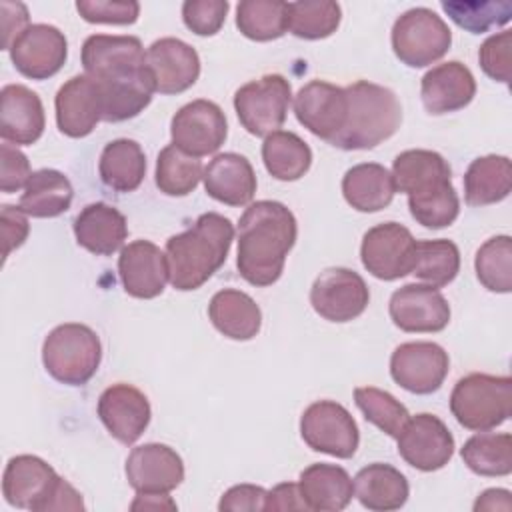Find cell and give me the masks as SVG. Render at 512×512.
I'll use <instances>...</instances> for the list:
<instances>
[{"label": "cell", "instance_id": "51", "mask_svg": "<svg viewBox=\"0 0 512 512\" xmlns=\"http://www.w3.org/2000/svg\"><path fill=\"white\" fill-rule=\"evenodd\" d=\"M266 496L268 490L256 484H236L232 488H228L220 502H218V510L220 512H258L266 508Z\"/></svg>", "mask_w": 512, "mask_h": 512}, {"label": "cell", "instance_id": "36", "mask_svg": "<svg viewBox=\"0 0 512 512\" xmlns=\"http://www.w3.org/2000/svg\"><path fill=\"white\" fill-rule=\"evenodd\" d=\"M98 82V80H96ZM102 92V120L104 122H124L138 116L152 100L154 84L144 66V70L120 78L98 82Z\"/></svg>", "mask_w": 512, "mask_h": 512}, {"label": "cell", "instance_id": "55", "mask_svg": "<svg viewBox=\"0 0 512 512\" xmlns=\"http://www.w3.org/2000/svg\"><path fill=\"white\" fill-rule=\"evenodd\" d=\"M474 510H512V498L510 492L504 488H488L484 490L478 500L474 502Z\"/></svg>", "mask_w": 512, "mask_h": 512}, {"label": "cell", "instance_id": "17", "mask_svg": "<svg viewBox=\"0 0 512 512\" xmlns=\"http://www.w3.org/2000/svg\"><path fill=\"white\" fill-rule=\"evenodd\" d=\"M294 114L314 136L332 142L348 116L346 90L326 80H310L294 96Z\"/></svg>", "mask_w": 512, "mask_h": 512}, {"label": "cell", "instance_id": "12", "mask_svg": "<svg viewBox=\"0 0 512 512\" xmlns=\"http://www.w3.org/2000/svg\"><path fill=\"white\" fill-rule=\"evenodd\" d=\"M450 368L448 352L436 342H404L390 356L392 380L412 394L436 392Z\"/></svg>", "mask_w": 512, "mask_h": 512}, {"label": "cell", "instance_id": "13", "mask_svg": "<svg viewBox=\"0 0 512 512\" xmlns=\"http://www.w3.org/2000/svg\"><path fill=\"white\" fill-rule=\"evenodd\" d=\"M398 454L404 462L422 472L444 468L454 454V436L434 414L410 416L398 438Z\"/></svg>", "mask_w": 512, "mask_h": 512}, {"label": "cell", "instance_id": "42", "mask_svg": "<svg viewBox=\"0 0 512 512\" xmlns=\"http://www.w3.org/2000/svg\"><path fill=\"white\" fill-rule=\"evenodd\" d=\"M342 20V8L332 0L288 2V30L296 38L322 40L336 32Z\"/></svg>", "mask_w": 512, "mask_h": 512}, {"label": "cell", "instance_id": "34", "mask_svg": "<svg viewBox=\"0 0 512 512\" xmlns=\"http://www.w3.org/2000/svg\"><path fill=\"white\" fill-rule=\"evenodd\" d=\"M512 190V164L508 156L488 154L470 162L464 174V200L468 206L502 202Z\"/></svg>", "mask_w": 512, "mask_h": 512}, {"label": "cell", "instance_id": "15", "mask_svg": "<svg viewBox=\"0 0 512 512\" xmlns=\"http://www.w3.org/2000/svg\"><path fill=\"white\" fill-rule=\"evenodd\" d=\"M146 50L136 36L92 34L82 44L84 74L98 82L132 76L146 66Z\"/></svg>", "mask_w": 512, "mask_h": 512}, {"label": "cell", "instance_id": "30", "mask_svg": "<svg viewBox=\"0 0 512 512\" xmlns=\"http://www.w3.org/2000/svg\"><path fill=\"white\" fill-rule=\"evenodd\" d=\"M354 496L360 504L374 512L398 510L406 504L410 486L406 476L384 462H372L358 470L352 480Z\"/></svg>", "mask_w": 512, "mask_h": 512}, {"label": "cell", "instance_id": "31", "mask_svg": "<svg viewBox=\"0 0 512 512\" xmlns=\"http://www.w3.org/2000/svg\"><path fill=\"white\" fill-rule=\"evenodd\" d=\"M208 316L214 328L230 340H252L262 326L260 306L236 288L216 292L208 304Z\"/></svg>", "mask_w": 512, "mask_h": 512}, {"label": "cell", "instance_id": "44", "mask_svg": "<svg viewBox=\"0 0 512 512\" xmlns=\"http://www.w3.org/2000/svg\"><path fill=\"white\" fill-rule=\"evenodd\" d=\"M440 6L456 26L470 34H484L492 28H500L512 18V4L508 0H444Z\"/></svg>", "mask_w": 512, "mask_h": 512}, {"label": "cell", "instance_id": "23", "mask_svg": "<svg viewBox=\"0 0 512 512\" xmlns=\"http://www.w3.org/2000/svg\"><path fill=\"white\" fill-rule=\"evenodd\" d=\"M118 274L126 294L142 300L156 298L170 280L166 252L150 240H134L120 250Z\"/></svg>", "mask_w": 512, "mask_h": 512}, {"label": "cell", "instance_id": "38", "mask_svg": "<svg viewBox=\"0 0 512 512\" xmlns=\"http://www.w3.org/2000/svg\"><path fill=\"white\" fill-rule=\"evenodd\" d=\"M460 456L478 476H508L512 472V436L482 430L464 442Z\"/></svg>", "mask_w": 512, "mask_h": 512}, {"label": "cell", "instance_id": "1", "mask_svg": "<svg viewBox=\"0 0 512 512\" xmlns=\"http://www.w3.org/2000/svg\"><path fill=\"white\" fill-rule=\"evenodd\" d=\"M298 236V224L288 206L276 200L252 202L238 224L240 276L252 286L274 284L284 270Z\"/></svg>", "mask_w": 512, "mask_h": 512}, {"label": "cell", "instance_id": "53", "mask_svg": "<svg viewBox=\"0 0 512 512\" xmlns=\"http://www.w3.org/2000/svg\"><path fill=\"white\" fill-rule=\"evenodd\" d=\"M0 24H2V50H10L14 40L30 26L28 8L22 2H0Z\"/></svg>", "mask_w": 512, "mask_h": 512}, {"label": "cell", "instance_id": "32", "mask_svg": "<svg viewBox=\"0 0 512 512\" xmlns=\"http://www.w3.org/2000/svg\"><path fill=\"white\" fill-rule=\"evenodd\" d=\"M342 194L358 212L384 210L396 194L392 172L376 162L356 164L342 178Z\"/></svg>", "mask_w": 512, "mask_h": 512}, {"label": "cell", "instance_id": "50", "mask_svg": "<svg viewBox=\"0 0 512 512\" xmlns=\"http://www.w3.org/2000/svg\"><path fill=\"white\" fill-rule=\"evenodd\" d=\"M30 162L24 152L4 142L0 146V190L4 194L18 192L30 178Z\"/></svg>", "mask_w": 512, "mask_h": 512}, {"label": "cell", "instance_id": "2", "mask_svg": "<svg viewBox=\"0 0 512 512\" xmlns=\"http://www.w3.org/2000/svg\"><path fill=\"white\" fill-rule=\"evenodd\" d=\"M234 240L232 222L218 212H204L196 222L166 240L170 284L180 292L200 288L226 262Z\"/></svg>", "mask_w": 512, "mask_h": 512}, {"label": "cell", "instance_id": "33", "mask_svg": "<svg viewBox=\"0 0 512 512\" xmlns=\"http://www.w3.org/2000/svg\"><path fill=\"white\" fill-rule=\"evenodd\" d=\"M74 198L68 176L54 168H40L30 174L18 208L32 218H54L64 214Z\"/></svg>", "mask_w": 512, "mask_h": 512}, {"label": "cell", "instance_id": "10", "mask_svg": "<svg viewBox=\"0 0 512 512\" xmlns=\"http://www.w3.org/2000/svg\"><path fill=\"white\" fill-rule=\"evenodd\" d=\"M368 302L370 292L364 278L342 266L322 270L310 288L314 312L328 322H350L366 310Z\"/></svg>", "mask_w": 512, "mask_h": 512}, {"label": "cell", "instance_id": "37", "mask_svg": "<svg viewBox=\"0 0 512 512\" xmlns=\"http://www.w3.org/2000/svg\"><path fill=\"white\" fill-rule=\"evenodd\" d=\"M262 160L270 176L282 182H294L308 172L312 150L298 134L276 130L262 142Z\"/></svg>", "mask_w": 512, "mask_h": 512}, {"label": "cell", "instance_id": "52", "mask_svg": "<svg viewBox=\"0 0 512 512\" xmlns=\"http://www.w3.org/2000/svg\"><path fill=\"white\" fill-rule=\"evenodd\" d=\"M30 226L26 214L10 204L2 206V240H4V260L10 256L12 250L20 248L28 238Z\"/></svg>", "mask_w": 512, "mask_h": 512}, {"label": "cell", "instance_id": "14", "mask_svg": "<svg viewBox=\"0 0 512 512\" xmlns=\"http://www.w3.org/2000/svg\"><path fill=\"white\" fill-rule=\"evenodd\" d=\"M56 470L42 458L20 454L8 460L2 476L4 500L22 510L48 512V504L60 484Z\"/></svg>", "mask_w": 512, "mask_h": 512}, {"label": "cell", "instance_id": "19", "mask_svg": "<svg viewBox=\"0 0 512 512\" xmlns=\"http://www.w3.org/2000/svg\"><path fill=\"white\" fill-rule=\"evenodd\" d=\"M124 470L128 484L140 494H168L184 480V462L180 454L160 442L132 448Z\"/></svg>", "mask_w": 512, "mask_h": 512}, {"label": "cell", "instance_id": "49", "mask_svg": "<svg viewBox=\"0 0 512 512\" xmlns=\"http://www.w3.org/2000/svg\"><path fill=\"white\" fill-rule=\"evenodd\" d=\"M510 48H512V32L502 30L486 38L478 50V62L486 76L496 82H510Z\"/></svg>", "mask_w": 512, "mask_h": 512}, {"label": "cell", "instance_id": "26", "mask_svg": "<svg viewBox=\"0 0 512 512\" xmlns=\"http://www.w3.org/2000/svg\"><path fill=\"white\" fill-rule=\"evenodd\" d=\"M474 96L476 80L470 68L458 60L430 68L420 80L422 104L434 116L462 110Z\"/></svg>", "mask_w": 512, "mask_h": 512}, {"label": "cell", "instance_id": "3", "mask_svg": "<svg viewBox=\"0 0 512 512\" xmlns=\"http://www.w3.org/2000/svg\"><path fill=\"white\" fill-rule=\"evenodd\" d=\"M344 90L348 116L344 128L330 142L332 146L340 150H370L396 134L402 122V106L390 88L358 80Z\"/></svg>", "mask_w": 512, "mask_h": 512}, {"label": "cell", "instance_id": "56", "mask_svg": "<svg viewBox=\"0 0 512 512\" xmlns=\"http://www.w3.org/2000/svg\"><path fill=\"white\" fill-rule=\"evenodd\" d=\"M130 510H176V502L168 494H140L136 492Z\"/></svg>", "mask_w": 512, "mask_h": 512}, {"label": "cell", "instance_id": "21", "mask_svg": "<svg viewBox=\"0 0 512 512\" xmlns=\"http://www.w3.org/2000/svg\"><path fill=\"white\" fill-rule=\"evenodd\" d=\"M98 416L112 438L122 444H134L148 428L152 410L142 390L118 382L100 394Z\"/></svg>", "mask_w": 512, "mask_h": 512}, {"label": "cell", "instance_id": "27", "mask_svg": "<svg viewBox=\"0 0 512 512\" xmlns=\"http://www.w3.org/2000/svg\"><path fill=\"white\" fill-rule=\"evenodd\" d=\"M202 180L206 194L228 206L248 204L258 184L248 158L236 152L216 154L204 168Z\"/></svg>", "mask_w": 512, "mask_h": 512}, {"label": "cell", "instance_id": "41", "mask_svg": "<svg viewBox=\"0 0 512 512\" xmlns=\"http://www.w3.org/2000/svg\"><path fill=\"white\" fill-rule=\"evenodd\" d=\"M202 162L174 144H168L160 150L156 158L154 180L160 192L166 196H186L202 180Z\"/></svg>", "mask_w": 512, "mask_h": 512}, {"label": "cell", "instance_id": "11", "mask_svg": "<svg viewBox=\"0 0 512 512\" xmlns=\"http://www.w3.org/2000/svg\"><path fill=\"white\" fill-rule=\"evenodd\" d=\"M170 136L176 148L194 158L214 154L228 136L226 116L216 102L192 100L172 116Z\"/></svg>", "mask_w": 512, "mask_h": 512}, {"label": "cell", "instance_id": "35", "mask_svg": "<svg viewBox=\"0 0 512 512\" xmlns=\"http://www.w3.org/2000/svg\"><path fill=\"white\" fill-rule=\"evenodd\" d=\"M100 180L114 192H134L146 174V156L142 146L130 138L108 142L98 162Z\"/></svg>", "mask_w": 512, "mask_h": 512}, {"label": "cell", "instance_id": "40", "mask_svg": "<svg viewBox=\"0 0 512 512\" xmlns=\"http://www.w3.org/2000/svg\"><path fill=\"white\" fill-rule=\"evenodd\" d=\"M460 272V250L452 240H420L416 242L412 274L434 288L450 284Z\"/></svg>", "mask_w": 512, "mask_h": 512}, {"label": "cell", "instance_id": "48", "mask_svg": "<svg viewBox=\"0 0 512 512\" xmlns=\"http://www.w3.org/2000/svg\"><path fill=\"white\" fill-rule=\"evenodd\" d=\"M76 10L90 24H134L140 4L134 0H78Z\"/></svg>", "mask_w": 512, "mask_h": 512}, {"label": "cell", "instance_id": "9", "mask_svg": "<svg viewBox=\"0 0 512 512\" xmlns=\"http://www.w3.org/2000/svg\"><path fill=\"white\" fill-rule=\"evenodd\" d=\"M416 240L412 232L398 222L372 226L360 246L362 266L378 280H398L412 274Z\"/></svg>", "mask_w": 512, "mask_h": 512}, {"label": "cell", "instance_id": "22", "mask_svg": "<svg viewBox=\"0 0 512 512\" xmlns=\"http://www.w3.org/2000/svg\"><path fill=\"white\" fill-rule=\"evenodd\" d=\"M56 126L70 138L88 136L102 120V92L100 84L88 76L78 74L66 80L54 98Z\"/></svg>", "mask_w": 512, "mask_h": 512}, {"label": "cell", "instance_id": "54", "mask_svg": "<svg viewBox=\"0 0 512 512\" xmlns=\"http://www.w3.org/2000/svg\"><path fill=\"white\" fill-rule=\"evenodd\" d=\"M264 510H308V508L300 496L298 484L284 482L268 490Z\"/></svg>", "mask_w": 512, "mask_h": 512}, {"label": "cell", "instance_id": "47", "mask_svg": "<svg viewBox=\"0 0 512 512\" xmlns=\"http://www.w3.org/2000/svg\"><path fill=\"white\" fill-rule=\"evenodd\" d=\"M226 0H186L182 4V20L188 30L198 36H214L228 14Z\"/></svg>", "mask_w": 512, "mask_h": 512}, {"label": "cell", "instance_id": "5", "mask_svg": "<svg viewBox=\"0 0 512 512\" xmlns=\"http://www.w3.org/2000/svg\"><path fill=\"white\" fill-rule=\"evenodd\" d=\"M102 344L98 334L78 322L56 326L42 344V364L46 372L68 386L86 384L98 370Z\"/></svg>", "mask_w": 512, "mask_h": 512}, {"label": "cell", "instance_id": "43", "mask_svg": "<svg viewBox=\"0 0 512 512\" xmlns=\"http://www.w3.org/2000/svg\"><path fill=\"white\" fill-rule=\"evenodd\" d=\"M474 270L480 284L490 292L512 290V240L508 234L488 238L474 256Z\"/></svg>", "mask_w": 512, "mask_h": 512}, {"label": "cell", "instance_id": "28", "mask_svg": "<svg viewBox=\"0 0 512 512\" xmlns=\"http://www.w3.org/2000/svg\"><path fill=\"white\" fill-rule=\"evenodd\" d=\"M72 228L76 242L96 256H110L118 252L128 236L124 214L106 202H92L84 206L74 218Z\"/></svg>", "mask_w": 512, "mask_h": 512}, {"label": "cell", "instance_id": "20", "mask_svg": "<svg viewBox=\"0 0 512 512\" xmlns=\"http://www.w3.org/2000/svg\"><path fill=\"white\" fill-rule=\"evenodd\" d=\"M144 62L154 90L160 94H180L194 86L200 76L198 52L180 38L154 40L146 50Z\"/></svg>", "mask_w": 512, "mask_h": 512}, {"label": "cell", "instance_id": "18", "mask_svg": "<svg viewBox=\"0 0 512 512\" xmlns=\"http://www.w3.org/2000/svg\"><path fill=\"white\" fill-rule=\"evenodd\" d=\"M394 326L404 332H440L450 322V304L430 284H404L392 292L388 304Z\"/></svg>", "mask_w": 512, "mask_h": 512}, {"label": "cell", "instance_id": "39", "mask_svg": "<svg viewBox=\"0 0 512 512\" xmlns=\"http://www.w3.org/2000/svg\"><path fill=\"white\" fill-rule=\"evenodd\" d=\"M236 26L250 40H276L288 32V2L242 0L236 8Z\"/></svg>", "mask_w": 512, "mask_h": 512}, {"label": "cell", "instance_id": "29", "mask_svg": "<svg viewBox=\"0 0 512 512\" xmlns=\"http://www.w3.org/2000/svg\"><path fill=\"white\" fill-rule=\"evenodd\" d=\"M298 490L306 508L316 512H340L354 496L350 474L342 466L326 462L304 468L300 472Z\"/></svg>", "mask_w": 512, "mask_h": 512}, {"label": "cell", "instance_id": "4", "mask_svg": "<svg viewBox=\"0 0 512 512\" xmlns=\"http://www.w3.org/2000/svg\"><path fill=\"white\" fill-rule=\"evenodd\" d=\"M450 412L468 430H492L512 414V378L472 372L450 394Z\"/></svg>", "mask_w": 512, "mask_h": 512}, {"label": "cell", "instance_id": "24", "mask_svg": "<svg viewBox=\"0 0 512 512\" xmlns=\"http://www.w3.org/2000/svg\"><path fill=\"white\" fill-rule=\"evenodd\" d=\"M396 192L408 200H420L452 188V170L444 156L434 150H404L392 162Z\"/></svg>", "mask_w": 512, "mask_h": 512}, {"label": "cell", "instance_id": "6", "mask_svg": "<svg viewBox=\"0 0 512 512\" xmlns=\"http://www.w3.org/2000/svg\"><path fill=\"white\" fill-rule=\"evenodd\" d=\"M392 50L410 68H424L440 60L452 44L448 24L430 8H410L392 26Z\"/></svg>", "mask_w": 512, "mask_h": 512}, {"label": "cell", "instance_id": "16", "mask_svg": "<svg viewBox=\"0 0 512 512\" xmlns=\"http://www.w3.org/2000/svg\"><path fill=\"white\" fill-rule=\"evenodd\" d=\"M14 68L32 80H46L60 72L68 56L64 32L50 24H30L10 46Z\"/></svg>", "mask_w": 512, "mask_h": 512}, {"label": "cell", "instance_id": "8", "mask_svg": "<svg viewBox=\"0 0 512 512\" xmlns=\"http://www.w3.org/2000/svg\"><path fill=\"white\" fill-rule=\"evenodd\" d=\"M300 436L314 452L352 458L360 432L352 414L334 400L312 402L300 418Z\"/></svg>", "mask_w": 512, "mask_h": 512}, {"label": "cell", "instance_id": "7", "mask_svg": "<svg viewBox=\"0 0 512 512\" xmlns=\"http://www.w3.org/2000/svg\"><path fill=\"white\" fill-rule=\"evenodd\" d=\"M290 100V82L280 74H266L236 90L234 110L246 132L268 136L284 124Z\"/></svg>", "mask_w": 512, "mask_h": 512}, {"label": "cell", "instance_id": "25", "mask_svg": "<svg viewBox=\"0 0 512 512\" xmlns=\"http://www.w3.org/2000/svg\"><path fill=\"white\" fill-rule=\"evenodd\" d=\"M46 126L40 96L24 84H6L0 92V136L8 144L30 146Z\"/></svg>", "mask_w": 512, "mask_h": 512}, {"label": "cell", "instance_id": "45", "mask_svg": "<svg viewBox=\"0 0 512 512\" xmlns=\"http://www.w3.org/2000/svg\"><path fill=\"white\" fill-rule=\"evenodd\" d=\"M354 402L364 418L390 438H398L400 430L410 418L406 406L400 400H396L390 392L374 386L354 388Z\"/></svg>", "mask_w": 512, "mask_h": 512}, {"label": "cell", "instance_id": "46", "mask_svg": "<svg viewBox=\"0 0 512 512\" xmlns=\"http://www.w3.org/2000/svg\"><path fill=\"white\" fill-rule=\"evenodd\" d=\"M408 208L412 218L418 224L436 230V228L450 226L458 218L460 200L452 186L440 194H434L422 200H408Z\"/></svg>", "mask_w": 512, "mask_h": 512}]
</instances>
